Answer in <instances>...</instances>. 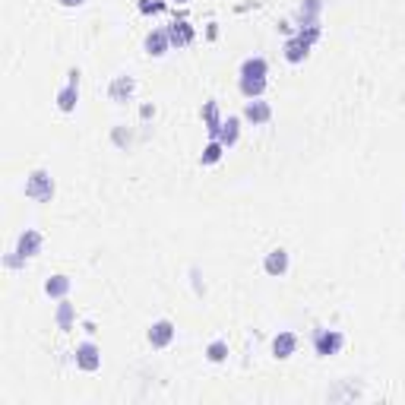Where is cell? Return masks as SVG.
I'll return each instance as SVG.
<instances>
[{
  "mask_svg": "<svg viewBox=\"0 0 405 405\" xmlns=\"http://www.w3.org/2000/svg\"><path fill=\"white\" fill-rule=\"evenodd\" d=\"M25 196L35 202H51L54 200V177H51V171L44 168H35L29 177H25Z\"/></svg>",
  "mask_w": 405,
  "mask_h": 405,
  "instance_id": "cell-1",
  "label": "cell"
},
{
  "mask_svg": "<svg viewBox=\"0 0 405 405\" xmlns=\"http://www.w3.org/2000/svg\"><path fill=\"white\" fill-rule=\"evenodd\" d=\"M54 101H57V111H60V114H73L76 111V101H79V70H76V67L67 73V86L57 89Z\"/></svg>",
  "mask_w": 405,
  "mask_h": 405,
  "instance_id": "cell-2",
  "label": "cell"
},
{
  "mask_svg": "<svg viewBox=\"0 0 405 405\" xmlns=\"http://www.w3.org/2000/svg\"><path fill=\"white\" fill-rule=\"evenodd\" d=\"M342 345H345V335H342L339 329H316L314 333V352L320 354V358H333V354H339Z\"/></svg>",
  "mask_w": 405,
  "mask_h": 405,
  "instance_id": "cell-3",
  "label": "cell"
},
{
  "mask_svg": "<svg viewBox=\"0 0 405 405\" xmlns=\"http://www.w3.org/2000/svg\"><path fill=\"white\" fill-rule=\"evenodd\" d=\"M73 361H76V367H79V371L95 373L101 367V348L95 345V342H79V345H76V352H73Z\"/></svg>",
  "mask_w": 405,
  "mask_h": 405,
  "instance_id": "cell-4",
  "label": "cell"
},
{
  "mask_svg": "<svg viewBox=\"0 0 405 405\" xmlns=\"http://www.w3.org/2000/svg\"><path fill=\"white\" fill-rule=\"evenodd\" d=\"M174 335H177L174 323H171V320H155L149 326V333H146V339H149L152 348H168L171 342H174Z\"/></svg>",
  "mask_w": 405,
  "mask_h": 405,
  "instance_id": "cell-5",
  "label": "cell"
},
{
  "mask_svg": "<svg viewBox=\"0 0 405 405\" xmlns=\"http://www.w3.org/2000/svg\"><path fill=\"white\" fill-rule=\"evenodd\" d=\"M41 244H44L41 231H35V228H25V231L16 238V253L22 259H32V257H38V253H41Z\"/></svg>",
  "mask_w": 405,
  "mask_h": 405,
  "instance_id": "cell-6",
  "label": "cell"
},
{
  "mask_svg": "<svg viewBox=\"0 0 405 405\" xmlns=\"http://www.w3.org/2000/svg\"><path fill=\"white\" fill-rule=\"evenodd\" d=\"M133 92H136V79H133V76H127V73L114 76L111 86H108V98L117 101V105L130 101V98H133Z\"/></svg>",
  "mask_w": 405,
  "mask_h": 405,
  "instance_id": "cell-7",
  "label": "cell"
},
{
  "mask_svg": "<svg viewBox=\"0 0 405 405\" xmlns=\"http://www.w3.org/2000/svg\"><path fill=\"white\" fill-rule=\"evenodd\" d=\"M288 266H291V257H288V250H285V247L269 250V253H266V259H263L266 276H272V278H282L285 272H288Z\"/></svg>",
  "mask_w": 405,
  "mask_h": 405,
  "instance_id": "cell-8",
  "label": "cell"
},
{
  "mask_svg": "<svg viewBox=\"0 0 405 405\" xmlns=\"http://www.w3.org/2000/svg\"><path fill=\"white\" fill-rule=\"evenodd\" d=\"M244 120H250L253 127L269 124V120H272V105H269V101H263V98H247V105H244Z\"/></svg>",
  "mask_w": 405,
  "mask_h": 405,
  "instance_id": "cell-9",
  "label": "cell"
},
{
  "mask_svg": "<svg viewBox=\"0 0 405 405\" xmlns=\"http://www.w3.org/2000/svg\"><path fill=\"white\" fill-rule=\"evenodd\" d=\"M310 48H314V44H310V41H304V38L295 32V35H291L288 41H285L282 57H285V60H288V63H304V60H307V57H310Z\"/></svg>",
  "mask_w": 405,
  "mask_h": 405,
  "instance_id": "cell-10",
  "label": "cell"
},
{
  "mask_svg": "<svg viewBox=\"0 0 405 405\" xmlns=\"http://www.w3.org/2000/svg\"><path fill=\"white\" fill-rule=\"evenodd\" d=\"M168 38H171V48H187V44H193L196 32L187 19H177V22L168 25Z\"/></svg>",
  "mask_w": 405,
  "mask_h": 405,
  "instance_id": "cell-11",
  "label": "cell"
},
{
  "mask_svg": "<svg viewBox=\"0 0 405 405\" xmlns=\"http://www.w3.org/2000/svg\"><path fill=\"white\" fill-rule=\"evenodd\" d=\"M171 51V38H168V29H152L146 35V54L149 57H165Z\"/></svg>",
  "mask_w": 405,
  "mask_h": 405,
  "instance_id": "cell-12",
  "label": "cell"
},
{
  "mask_svg": "<svg viewBox=\"0 0 405 405\" xmlns=\"http://www.w3.org/2000/svg\"><path fill=\"white\" fill-rule=\"evenodd\" d=\"M202 124H206V130H209V139H219V130H221V111H219V101H202Z\"/></svg>",
  "mask_w": 405,
  "mask_h": 405,
  "instance_id": "cell-13",
  "label": "cell"
},
{
  "mask_svg": "<svg viewBox=\"0 0 405 405\" xmlns=\"http://www.w3.org/2000/svg\"><path fill=\"white\" fill-rule=\"evenodd\" d=\"M297 352V335L295 333H278L276 339H272V358H278V361H288L291 354Z\"/></svg>",
  "mask_w": 405,
  "mask_h": 405,
  "instance_id": "cell-14",
  "label": "cell"
},
{
  "mask_svg": "<svg viewBox=\"0 0 405 405\" xmlns=\"http://www.w3.org/2000/svg\"><path fill=\"white\" fill-rule=\"evenodd\" d=\"M266 86H269V79H266V76H240V79H238V89H240V95H244V98H263Z\"/></svg>",
  "mask_w": 405,
  "mask_h": 405,
  "instance_id": "cell-15",
  "label": "cell"
},
{
  "mask_svg": "<svg viewBox=\"0 0 405 405\" xmlns=\"http://www.w3.org/2000/svg\"><path fill=\"white\" fill-rule=\"evenodd\" d=\"M238 139H240V117H234V114H228V117L221 120L219 143L225 146V149H231V146H238Z\"/></svg>",
  "mask_w": 405,
  "mask_h": 405,
  "instance_id": "cell-16",
  "label": "cell"
},
{
  "mask_svg": "<svg viewBox=\"0 0 405 405\" xmlns=\"http://www.w3.org/2000/svg\"><path fill=\"white\" fill-rule=\"evenodd\" d=\"M320 13H323V0H301V6H297V22L320 25Z\"/></svg>",
  "mask_w": 405,
  "mask_h": 405,
  "instance_id": "cell-17",
  "label": "cell"
},
{
  "mask_svg": "<svg viewBox=\"0 0 405 405\" xmlns=\"http://www.w3.org/2000/svg\"><path fill=\"white\" fill-rule=\"evenodd\" d=\"M70 288H73V282H70V276H63V272H57V276H51L48 282H44V295L48 297H67L70 295Z\"/></svg>",
  "mask_w": 405,
  "mask_h": 405,
  "instance_id": "cell-18",
  "label": "cell"
},
{
  "mask_svg": "<svg viewBox=\"0 0 405 405\" xmlns=\"http://www.w3.org/2000/svg\"><path fill=\"white\" fill-rule=\"evenodd\" d=\"M73 320H76V310H73V304L67 301V297H60V304H57V310H54V323H57V329H73Z\"/></svg>",
  "mask_w": 405,
  "mask_h": 405,
  "instance_id": "cell-19",
  "label": "cell"
},
{
  "mask_svg": "<svg viewBox=\"0 0 405 405\" xmlns=\"http://www.w3.org/2000/svg\"><path fill=\"white\" fill-rule=\"evenodd\" d=\"M269 73V63H266V57H247L244 63H240V76H266Z\"/></svg>",
  "mask_w": 405,
  "mask_h": 405,
  "instance_id": "cell-20",
  "label": "cell"
},
{
  "mask_svg": "<svg viewBox=\"0 0 405 405\" xmlns=\"http://www.w3.org/2000/svg\"><path fill=\"white\" fill-rule=\"evenodd\" d=\"M225 146L219 143V139H209L206 146H202V155H200V165H215V162H221V155H225Z\"/></svg>",
  "mask_w": 405,
  "mask_h": 405,
  "instance_id": "cell-21",
  "label": "cell"
},
{
  "mask_svg": "<svg viewBox=\"0 0 405 405\" xmlns=\"http://www.w3.org/2000/svg\"><path fill=\"white\" fill-rule=\"evenodd\" d=\"M206 361H212V364H221V361H228V342L215 339L206 345Z\"/></svg>",
  "mask_w": 405,
  "mask_h": 405,
  "instance_id": "cell-22",
  "label": "cell"
},
{
  "mask_svg": "<svg viewBox=\"0 0 405 405\" xmlns=\"http://www.w3.org/2000/svg\"><path fill=\"white\" fill-rule=\"evenodd\" d=\"M165 0H139V13H162Z\"/></svg>",
  "mask_w": 405,
  "mask_h": 405,
  "instance_id": "cell-23",
  "label": "cell"
},
{
  "mask_svg": "<svg viewBox=\"0 0 405 405\" xmlns=\"http://www.w3.org/2000/svg\"><path fill=\"white\" fill-rule=\"evenodd\" d=\"M139 114H143V120L155 117V105H143V108H139Z\"/></svg>",
  "mask_w": 405,
  "mask_h": 405,
  "instance_id": "cell-24",
  "label": "cell"
},
{
  "mask_svg": "<svg viewBox=\"0 0 405 405\" xmlns=\"http://www.w3.org/2000/svg\"><path fill=\"white\" fill-rule=\"evenodd\" d=\"M60 4H63V6H82L86 0H60Z\"/></svg>",
  "mask_w": 405,
  "mask_h": 405,
  "instance_id": "cell-25",
  "label": "cell"
},
{
  "mask_svg": "<svg viewBox=\"0 0 405 405\" xmlns=\"http://www.w3.org/2000/svg\"><path fill=\"white\" fill-rule=\"evenodd\" d=\"M174 4H187V0H174Z\"/></svg>",
  "mask_w": 405,
  "mask_h": 405,
  "instance_id": "cell-26",
  "label": "cell"
}]
</instances>
